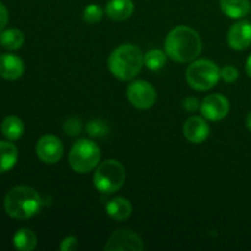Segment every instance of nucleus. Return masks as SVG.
<instances>
[{
  "mask_svg": "<svg viewBox=\"0 0 251 251\" xmlns=\"http://www.w3.org/2000/svg\"><path fill=\"white\" fill-rule=\"evenodd\" d=\"M164 49L172 60L189 63L200 55L202 43L195 29L188 26H178L172 29L167 36Z\"/></svg>",
  "mask_w": 251,
  "mask_h": 251,
  "instance_id": "obj_1",
  "label": "nucleus"
},
{
  "mask_svg": "<svg viewBox=\"0 0 251 251\" xmlns=\"http://www.w3.org/2000/svg\"><path fill=\"white\" fill-rule=\"evenodd\" d=\"M144 54L134 44H122L112 51L108 59V66L113 75L122 81L136 77L144 66Z\"/></svg>",
  "mask_w": 251,
  "mask_h": 251,
  "instance_id": "obj_2",
  "label": "nucleus"
},
{
  "mask_svg": "<svg viewBox=\"0 0 251 251\" xmlns=\"http://www.w3.org/2000/svg\"><path fill=\"white\" fill-rule=\"evenodd\" d=\"M42 199L31 186H15L6 194L4 208L15 220H28L39 212Z\"/></svg>",
  "mask_w": 251,
  "mask_h": 251,
  "instance_id": "obj_3",
  "label": "nucleus"
},
{
  "mask_svg": "<svg viewBox=\"0 0 251 251\" xmlns=\"http://www.w3.org/2000/svg\"><path fill=\"white\" fill-rule=\"evenodd\" d=\"M126 173L120 162L107 159L97 167L93 176V184L98 191L103 194H112L119 190L125 183Z\"/></svg>",
  "mask_w": 251,
  "mask_h": 251,
  "instance_id": "obj_4",
  "label": "nucleus"
},
{
  "mask_svg": "<svg viewBox=\"0 0 251 251\" xmlns=\"http://www.w3.org/2000/svg\"><path fill=\"white\" fill-rule=\"evenodd\" d=\"M221 70L213 61L207 59L195 60L186 69V81L196 91H207L217 85Z\"/></svg>",
  "mask_w": 251,
  "mask_h": 251,
  "instance_id": "obj_5",
  "label": "nucleus"
},
{
  "mask_svg": "<svg viewBox=\"0 0 251 251\" xmlns=\"http://www.w3.org/2000/svg\"><path fill=\"white\" fill-rule=\"evenodd\" d=\"M100 159V150L91 140H78L71 147L69 164L77 173H88L97 167Z\"/></svg>",
  "mask_w": 251,
  "mask_h": 251,
  "instance_id": "obj_6",
  "label": "nucleus"
},
{
  "mask_svg": "<svg viewBox=\"0 0 251 251\" xmlns=\"http://www.w3.org/2000/svg\"><path fill=\"white\" fill-rule=\"evenodd\" d=\"M126 95L130 103L137 109H149V108L153 107L157 100V93L153 86L142 80H137L130 83Z\"/></svg>",
  "mask_w": 251,
  "mask_h": 251,
  "instance_id": "obj_7",
  "label": "nucleus"
},
{
  "mask_svg": "<svg viewBox=\"0 0 251 251\" xmlns=\"http://www.w3.org/2000/svg\"><path fill=\"white\" fill-rule=\"evenodd\" d=\"M107 251H141L144 250V242L139 234L130 229H120L112 234L105 244Z\"/></svg>",
  "mask_w": 251,
  "mask_h": 251,
  "instance_id": "obj_8",
  "label": "nucleus"
},
{
  "mask_svg": "<svg viewBox=\"0 0 251 251\" xmlns=\"http://www.w3.org/2000/svg\"><path fill=\"white\" fill-rule=\"evenodd\" d=\"M38 158L47 164H54L60 161L64 154V146L60 139L54 135H44L38 140L36 146Z\"/></svg>",
  "mask_w": 251,
  "mask_h": 251,
  "instance_id": "obj_9",
  "label": "nucleus"
},
{
  "mask_svg": "<svg viewBox=\"0 0 251 251\" xmlns=\"http://www.w3.org/2000/svg\"><path fill=\"white\" fill-rule=\"evenodd\" d=\"M229 100L220 93L210 95L201 102L200 110L203 118L212 122L222 120L229 112Z\"/></svg>",
  "mask_w": 251,
  "mask_h": 251,
  "instance_id": "obj_10",
  "label": "nucleus"
},
{
  "mask_svg": "<svg viewBox=\"0 0 251 251\" xmlns=\"http://www.w3.org/2000/svg\"><path fill=\"white\" fill-rule=\"evenodd\" d=\"M228 44L235 50H244L251 44V22L240 20L230 27L228 32Z\"/></svg>",
  "mask_w": 251,
  "mask_h": 251,
  "instance_id": "obj_11",
  "label": "nucleus"
},
{
  "mask_svg": "<svg viewBox=\"0 0 251 251\" xmlns=\"http://www.w3.org/2000/svg\"><path fill=\"white\" fill-rule=\"evenodd\" d=\"M184 136L193 144H201L210 135V126L201 117H190L183 127Z\"/></svg>",
  "mask_w": 251,
  "mask_h": 251,
  "instance_id": "obj_12",
  "label": "nucleus"
},
{
  "mask_svg": "<svg viewBox=\"0 0 251 251\" xmlns=\"http://www.w3.org/2000/svg\"><path fill=\"white\" fill-rule=\"evenodd\" d=\"M25 71L24 61L14 54H1L0 55V77L14 81L22 76Z\"/></svg>",
  "mask_w": 251,
  "mask_h": 251,
  "instance_id": "obj_13",
  "label": "nucleus"
},
{
  "mask_svg": "<svg viewBox=\"0 0 251 251\" xmlns=\"http://www.w3.org/2000/svg\"><path fill=\"white\" fill-rule=\"evenodd\" d=\"M105 12L115 21H123L129 19L134 12L132 0H109L105 5Z\"/></svg>",
  "mask_w": 251,
  "mask_h": 251,
  "instance_id": "obj_14",
  "label": "nucleus"
},
{
  "mask_svg": "<svg viewBox=\"0 0 251 251\" xmlns=\"http://www.w3.org/2000/svg\"><path fill=\"white\" fill-rule=\"evenodd\" d=\"M220 7L230 19H243L250 12L251 5L249 0H220Z\"/></svg>",
  "mask_w": 251,
  "mask_h": 251,
  "instance_id": "obj_15",
  "label": "nucleus"
},
{
  "mask_svg": "<svg viewBox=\"0 0 251 251\" xmlns=\"http://www.w3.org/2000/svg\"><path fill=\"white\" fill-rule=\"evenodd\" d=\"M108 216L112 217L113 220L124 221L131 216L132 206L129 200L124 198H114L110 201H108L105 206Z\"/></svg>",
  "mask_w": 251,
  "mask_h": 251,
  "instance_id": "obj_16",
  "label": "nucleus"
},
{
  "mask_svg": "<svg viewBox=\"0 0 251 251\" xmlns=\"http://www.w3.org/2000/svg\"><path fill=\"white\" fill-rule=\"evenodd\" d=\"M17 158V147L9 141H0V173L10 171L16 164Z\"/></svg>",
  "mask_w": 251,
  "mask_h": 251,
  "instance_id": "obj_17",
  "label": "nucleus"
},
{
  "mask_svg": "<svg viewBox=\"0 0 251 251\" xmlns=\"http://www.w3.org/2000/svg\"><path fill=\"white\" fill-rule=\"evenodd\" d=\"M25 125L19 117L10 115L6 117L1 123V134L10 141L19 140L24 135Z\"/></svg>",
  "mask_w": 251,
  "mask_h": 251,
  "instance_id": "obj_18",
  "label": "nucleus"
},
{
  "mask_svg": "<svg viewBox=\"0 0 251 251\" xmlns=\"http://www.w3.org/2000/svg\"><path fill=\"white\" fill-rule=\"evenodd\" d=\"M14 245L17 250L21 251H31L37 247V237L31 229L17 230L14 235Z\"/></svg>",
  "mask_w": 251,
  "mask_h": 251,
  "instance_id": "obj_19",
  "label": "nucleus"
},
{
  "mask_svg": "<svg viewBox=\"0 0 251 251\" xmlns=\"http://www.w3.org/2000/svg\"><path fill=\"white\" fill-rule=\"evenodd\" d=\"M25 42V36L21 31L19 29H6L0 33V44L4 47L5 49L9 50H16L22 47Z\"/></svg>",
  "mask_w": 251,
  "mask_h": 251,
  "instance_id": "obj_20",
  "label": "nucleus"
},
{
  "mask_svg": "<svg viewBox=\"0 0 251 251\" xmlns=\"http://www.w3.org/2000/svg\"><path fill=\"white\" fill-rule=\"evenodd\" d=\"M167 60V55L164 51L159 50V49H152V50L147 51L146 55H144L145 65L150 69V70H159L164 66Z\"/></svg>",
  "mask_w": 251,
  "mask_h": 251,
  "instance_id": "obj_21",
  "label": "nucleus"
},
{
  "mask_svg": "<svg viewBox=\"0 0 251 251\" xmlns=\"http://www.w3.org/2000/svg\"><path fill=\"white\" fill-rule=\"evenodd\" d=\"M87 132L90 136L92 137H103L108 134V125L107 123L103 122V120L96 119L92 120L87 124Z\"/></svg>",
  "mask_w": 251,
  "mask_h": 251,
  "instance_id": "obj_22",
  "label": "nucleus"
},
{
  "mask_svg": "<svg viewBox=\"0 0 251 251\" xmlns=\"http://www.w3.org/2000/svg\"><path fill=\"white\" fill-rule=\"evenodd\" d=\"M103 17V10L100 5L91 4L85 7L83 10V20L88 24H96V22L100 21Z\"/></svg>",
  "mask_w": 251,
  "mask_h": 251,
  "instance_id": "obj_23",
  "label": "nucleus"
},
{
  "mask_svg": "<svg viewBox=\"0 0 251 251\" xmlns=\"http://www.w3.org/2000/svg\"><path fill=\"white\" fill-rule=\"evenodd\" d=\"M81 127H82V123L77 118H70L64 124V131L69 134L70 136H75L81 132Z\"/></svg>",
  "mask_w": 251,
  "mask_h": 251,
  "instance_id": "obj_24",
  "label": "nucleus"
},
{
  "mask_svg": "<svg viewBox=\"0 0 251 251\" xmlns=\"http://www.w3.org/2000/svg\"><path fill=\"white\" fill-rule=\"evenodd\" d=\"M238 77H239V71L234 66L228 65L221 69V78L223 81H226L227 83L235 82L238 80Z\"/></svg>",
  "mask_w": 251,
  "mask_h": 251,
  "instance_id": "obj_25",
  "label": "nucleus"
},
{
  "mask_svg": "<svg viewBox=\"0 0 251 251\" xmlns=\"http://www.w3.org/2000/svg\"><path fill=\"white\" fill-rule=\"evenodd\" d=\"M78 247L77 238L76 237H68L61 242L60 244V250L63 251H73L76 250Z\"/></svg>",
  "mask_w": 251,
  "mask_h": 251,
  "instance_id": "obj_26",
  "label": "nucleus"
},
{
  "mask_svg": "<svg viewBox=\"0 0 251 251\" xmlns=\"http://www.w3.org/2000/svg\"><path fill=\"white\" fill-rule=\"evenodd\" d=\"M183 107L188 112H195L200 107V103H199V100L195 97H188L183 100Z\"/></svg>",
  "mask_w": 251,
  "mask_h": 251,
  "instance_id": "obj_27",
  "label": "nucleus"
},
{
  "mask_svg": "<svg viewBox=\"0 0 251 251\" xmlns=\"http://www.w3.org/2000/svg\"><path fill=\"white\" fill-rule=\"evenodd\" d=\"M7 21H9V11H7L6 6L0 2V33L4 31L5 26L7 25Z\"/></svg>",
  "mask_w": 251,
  "mask_h": 251,
  "instance_id": "obj_28",
  "label": "nucleus"
},
{
  "mask_svg": "<svg viewBox=\"0 0 251 251\" xmlns=\"http://www.w3.org/2000/svg\"><path fill=\"white\" fill-rule=\"evenodd\" d=\"M245 69H247V74L251 78V54L249 55V58L247 59V65H245Z\"/></svg>",
  "mask_w": 251,
  "mask_h": 251,
  "instance_id": "obj_29",
  "label": "nucleus"
},
{
  "mask_svg": "<svg viewBox=\"0 0 251 251\" xmlns=\"http://www.w3.org/2000/svg\"><path fill=\"white\" fill-rule=\"evenodd\" d=\"M245 123H247V127L251 131V112L247 115V120H245Z\"/></svg>",
  "mask_w": 251,
  "mask_h": 251,
  "instance_id": "obj_30",
  "label": "nucleus"
}]
</instances>
